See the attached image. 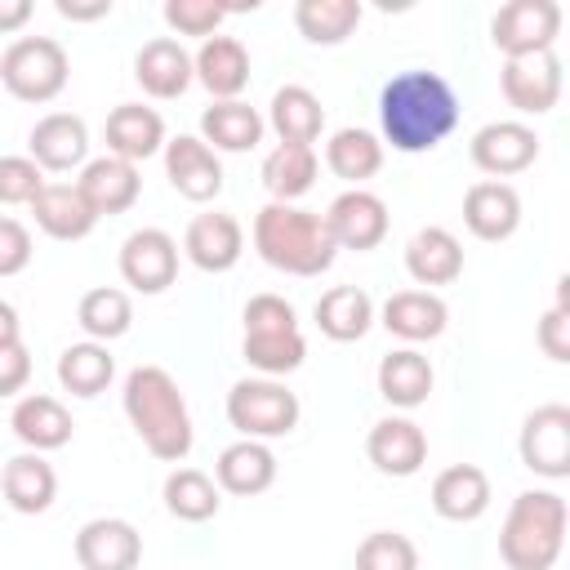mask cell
Here are the masks:
<instances>
[{
	"label": "cell",
	"instance_id": "33",
	"mask_svg": "<svg viewBox=\"0 0 570 570\" xmlns=\"http://www.w3.org/2000/svg\"><path fill=\"white\" fill-rule=\"evenodd\" d=\"M316 330L325 334V338H334V343H356V338H365L370 334V325H374V298L365 294V289H356V285H334V289H325L321 298H316Z\"/></svg>",
	"mask_w": 570,
	"mask_h": 570
},
{
	"label": "cell",
	"instance_id": "4",
	"mask_svg": "<svg viewBox=\"0 0 570 570\" xmlns=\"http://www.w3.org/2000/svg\"><path fill=\"white\" fill-rule=\"evenodd\" d=\"M566 548V499L557 490H521L499 530L508 570H552Z\"/></svg>",
	"mask_w": 570,
	"mask_h": 570
},
{
	"label": "cell",
	"instance_id": "46",
	"mask_svg": "<svg viewBox=\"0 0 570 570\" xmlns=\"http://www.w3.org/2000/svg\"><path fill=\"white\" fill-rule=\"evenodd\" d=\"M539 347L552 361H570V307H548L539 321Z\"/></svg>",
	"mask_w": 570,
	"mask_h": 570
},
{
	"label": "cell",
	"instance_id": "30",
	"mask_svg": "<svg viewBox=\"0 0 570 570\" xmlns=\"http://www.w3.org/2000/svg\"><path fill=\"white\" fill-rule=\"evenodd\" d=\"M267 125L281 142H294V147H312L325 129V107L321 98L307 89V85H281L272 94V107H267Z\"/></svg>",
	"mask_w": 570,
	"mask_h": 570
},
{
	"label": "cell",
	"instance_id": "47",
	"mask_svg": "<svg viewBox=\"0 0 570 570\" xmlns=\"http://www.w3.org/2000/svg\"><path fill=\"white\" fill-rule=\"evenodd\" d=\"M31 379V352L22 343L0 347V396H18Z\"/></svg>",
	"mask_w": 570,
	"mask_h": 570
},
{
	"label": "cell",
	"instance_id": "12",
	"mask_svg": "<svg viewBox=\"0 0 570 570\" xmlns=\"http://www.w3.org/2000/svg\"><path fill=\"white\" fill-rule=\"evenodd\" d=\"M472 165L490 178H512L539 160V134L521 120H490L472 134Z\"/></svg>",
	"mask_w": 570,
	"mask_h": 570
},
{
	"label": "cell",
	"instance_id": "43",
	"mask_svg": "<svg viewBox=\"0 0 570 570\" xmlns=\"http://www.w3.org/2000/svg\"><path fill=\"white\" fill-rule=\"evenodd\" d=\"M45 187V169L31 156H0V205H31Z\"/></svg>",
	"mask_w": 570,
	"mask_h": 570
},
{
	"label": "cell",
	"instance_id": "34",
	"mask_svg": "<svg viewBox=\"0 0 570 570\" xmlns=\"http://www.w3.org/2000/svg\"><path fill=\"white\" fill-rule=\"evenodd\" d=\"M111 379H116V356L107 352V343L85 338V343L62 347V356H58V383H62V392L89 401V396H98Z\"/></svg>",
	"mask_w": 570,
	"mask_h": 570
},
{
	"label": "cell",
	"instance_id": "41",
	"mask_svg": "<svg viewBox=\"0 0 570 570\" xmlns=\"http://www.w3.org/2000/svg\"><path fill=\"white\" fill-rule=\"evenodd\" d=\"M356 570H419V548L401 530H374L356 548Z\"/></svg>",
	"mask_w": 570,
	"mask_h": 570
},
{
	"label": "cell",
	"instance_id": "45",
	"mask_svg": "<svg viewBox=\"0 0 570 570\" xmlns=\"http://www.w3.org/2000/svg\"><path fill=\"white\" fill-rule=\"evenodd\" d=\"M31 263V232L0 214V276H18Z\"/></svg>",
	"mask_w": 570,
	"mask_h": 570
},
{
	"label": "cell",
	"instance_id": "29",
	"mask_svg": "<svg viewBox=\"0 0 570 570\" xmlns=\"http://www.w3.org/2000/svg\"><path fill=\"white\" fill-rule=\"evenodd\" d=\"M432 508L445 521H476L490 508V476L476 463H450L432 481Z\"/></svg>",
	"mask_w": 570,
	"mask_h": 570
},
{
	"label": "cell",
	"instance_id": "3",
	"mask_svg": "<svg viewBox=\"0 0 570 570\" xmlns=\"http://www.w3.org/2000/svg\"><path fill=\"white\" fill-rule=\"evenodd\" d=\"M254 249L267 267H276L285 276H321L338 254L321 214L281 205V200H272L254 214Z\"/></svg>",
	"mask_w": 570,
	"mask_h": 570
},
{
	"label": "cell",
	"instance_id": "13",
	"mask_svg": "<svg viewBox=\"0 0 570 570\" xmlns=\"http://www.w3.org/2000/svg\"><path fill=\"white\" fill-rule=\"evenodd\" d=\"M165 178L183 200L205 205L223 191V160L196 134H178V138H165Z\"/></svg>",
	"mask_w": 570,
	"mask_h": 570
},
{
	"label": "cell",
	"instance_id": "16",
	"mask_svg": "<svg viewBox=\"0 0 570 570\" xmlns=\"http://www.w3.org/2000/svg\"><path fill=\"white\" fill-rule=\"evenodd\" d=\"M183 254L191 258V267L200 272H232L245 254V232L236 223V214H223V209H209V214H196L187 223V236H183Z\"/></svg>",
	"mask_w": 570,
	"mask_h": 570
},
{
	"label": "cell",
	"instance_id": "15",
	"mask_svg": "<svg viewBox=\"0 0 570 570\" xmlns=\"http://www.w3.org/2000/svg\"><path fill=\"white\" fill-rule=\"evenodd\" d=\"M27 156L45 174H67L89 160V125L71 111H49L27 134Z\"/></svg>",
	"mask_w": 570,
	"mask_h": 570
},
{
	"label": "cell",
	"instance_id": "20",
	"mask_svg": "<svg viewBox=\"0 0 570 570\" xmlns=\"http://www.w3.org/2000/svg\"><path fill=\"white\" fill-rule=\"evenodd\" d=\"M191 76L214 94V102H232L249 85V49L236 36H209L191 53Z\"/></svg>",
	"mask_w": 570,
	"mask_h": 570
},
{
	"label": "cell",
	"instance_id": "18",
	"mask_svg": "<svg viewBox=\"0 0 570 570\" xmlns=\"http://www.w3.org/2000/svg\"><path fill=\"white\" fill-rule=\"evenodd\" d=\"M463 223L476 240H508L517 227H521V196L512 183H499V178H481L468 187L463 196Z\"/></svg>",
	"mask_w": 570,
	"mask_h": 570
},
{
	"label": "cell",
	"instance_id": "11",
	"mask_svg": "<svg viewBox=\"0 0 570 570\" xmlns=\"http://www.w3.org/2000/svg\"><path fill=\"white\" fill-rule=\"evenodd\" d=\"M321 218H325V227H330V240H334L338 249H356V254L383 245L387 223H392V218H387V205H383L374 191H365V187L338 191Z\"/></svg>",
	"mask_w": 570,
	"mask_h": 570
},
{
	"label": "cell",
	"instance_id": "37",
	"mask_svg": "<svg viewBox=\"0 0 570 570\" xmlns=\"http://www.w3.org/2000/svg\"><path fill=\"white\" fill-rule=\"evenodd\" d=\"M160 494H165L169 517L191 521V525L218 517V508H223V490H218L214 476L200 472V468H174V472L165 476V490H160Z\"/></svg>",
	"mask_w": 570,
	"mask_h": 570
},
{
	"label": "cell",
	"instance_id": "6",
	"mask_svg": "<svg viewBox=\"0 0 570 570\" xmlns=\"http://www.w3.org/2000/svg\"><path fill=\"white\" fill-rule=\"evenodd\" d=\"M298 396L281 379H240L227 392V423L245 441H276L298 428Z\"/></svg>",
	"mask_w": 570,
	"mask_h": 570
},
{
	"label": "cell",
	"instance_id": "2",
	"mask_svg": "<svg viewBox=\"0 0 570 570\" xmlns=\"http://www.w3.org/2000/svg\"><path fill=\"white\" fill-rule=\"evenodd\" d=\"M120 401H125V414H129L138 441L156 459L183 463L191 454V441H196L191 414H187V401H183V392H178V383H174L169 370H160V365L129 370Z\"/></svg>",
	"mask_w": 570,
	"mask_h": 570
},
{
	"label": "cell",
	"instance_id": "48",
	"mask_svg": "<svg viewBox=\"0 0 570 570\" xmlns=\"http://www.w3.org/2000/svg\"><path fill=\"white\" fill-rule=\"evenodd\" d=\"M62 18H71V22H94V18H107L111 13V0H94V4H80V0H58L53 4Z\"/></svg>",
	"mask_w": 570,
	"mask_h": 570
},
{
	"label": "cell",
	"instance_id": "25",
	"mask_svg": "<svg viewBox=\"0 0 570 570\" xmlns=\"http://www.w3.org/2000/svg\"><path fill=\"white\" fill-rule=\"evenodd\" d=\"M383 330L405 338V343H428L436 334H445V321H450V307L441 294L432 289H396L387 303H383Z\"/></svg>",
	"mask_w": 570,
	"mask_h": 570
},
{
	"label": "cell",
	"instance_id": "9",
	"mask_svg": "<svg viewBox=\"0 0 570 570\" xmlns=\"http://www.w3.org/2000/svg\"><path fill=\"white\" fill-rule=\"evenodd\" d=\"M120 276L138 294H165L178 281V240L160 227H138L120 245Z\"/></svg>",
	"mask_w": 570,
	"mask_h": 570
},
{
	"label": "cell",
	"instance_id": "36",
	"mask_svg": "<svg viewBox=\"0 0 570 570\" xmlns=\"http://www.w3.org/2000/svg\"><path fill=\"white\" fill-rule=\"evenodd\" d=\"M316 169H321V160H316V151H312V147L281 142V147H276V151H267V160H263V187L272 191V200L294 205L298 196H307V191H312Z\"/></svg>",
	"mask_w": 570,
	"mask_h": 570
},
{
	"label": "cell",
	"instance_id": "10",
	"mask_svg": "<svg viewBox=\"0 0 570 570\" xmlns=\"http://www.w3.org/2000/svg\"><path fill=\"white\" fill-rule=\"evenodd\" d=\"M499 89H503L508 107H517L521 116H548L561 98V58H557V49L530 53V58H503Z\"/></svg>",
	"mask_w": 570,
	"mask_h": 570
},
{
	"label": "cell",
	"instance_id": "23",
	"mask_svg": "<svg viewBox=\"0 0 570 570\" xmlns=\"http://www.w3.org/2000/svg\"><path fill=\"white\" fill-rule=\"evenodd\" d=\"M134 80L142 85V94L151 98H178L187 94V85L196 80L191 76V53L174 40V36H156L147 40L138 53H134Z\"/></svg>",
	"mask_w": 570,
	"mask_h": 570
},
{
	"label": "cell",
	"instance_id": "8",
	"mask_svg": "<svg viewBox=\"0 0 570 570\" xmlns=\"http://www.w3.org/2000/svg\"><path fill=\"white\" fill-rule=\"evenodd\" d=\"M521 463L534 476L561 481L570 476V410L566 405H539L525 414L521 436H517Z\"/></svg>",
	"mask_w": 570,
	"mask_h": 570
},
{
	"label": "cell",
	"instance_id": "19",
	"mask_svg": "<svg viewBox=\"0 0 570 570\" xmlns=\"http://www.w3.org/2000/svg\"><path fill=\"white\" fill-rule=\"evenodd\" d=\"M365 454L383 476H414L428 463V436L414 419H379L365 436Z\"/></svg>",
	"mask_w": 570,
	"mask_h": 570
},
{
	"label": "cell",
	"instance_id": "39",
	"mask_svg": "<svg viewBox=\"0 0 570 570\" xmlns=\"http://www.w3.org/2000/svg\"><path fill=\"white\" fill-rule=\"evenodd\" d=\"M76 321H80V330H85L94 343H111V338L129 334V325H134V303H129L125 289L98 285V289H89V294L80 298Z\"/></svg>",
	"mask_w": 570,
	"mask_h": 570
},
{
	"label": "cell",
	"instance_id": "32",
	"mask_svg": "<svg viewBox=\"0 0 570 570\" xmlns=\"http://www.w3.org/2000/svg\"><path fill=\"white\" fill-rule=\"evenodd\" d=\"M263 129H267V120L240 98L214 102L200 111V142L214 151H254L263 142Z\"/></svg>",
	"mask_w": 570,
	"mask_h": 570
},
{
	"label": "cell",
	"instance_id": "27",
	"mask_svg": "<svg viewBox=\"0 0 570 570\" xmlns=\"http://www.w3.org/2000/svg\"><path fill=\"white\" fill-rule=\"evenodd\" d=\"M0 490H4V503L22 517H36V512H49V503L58 499V472L45 454L27 450V454H13L0 472Z\"/></svg>",
	"mask_w": 570,
	"mask_h": 570
},
{
	"label": "cell",
	"instance_id": "21",
	"mask_svg": "<svg viewBox=\"0 0 570 570\" xmlns=\"http://www.w3.org/2000/svg\"><path fill=\"white\" fill-rule=\"evenodd\" d=\"M102 138H107V156H120L129 165L165 151V120L156 107H142V102H120L111 107L107 125H102Z\"/></svg>",
	"mask_w": 570,
	"mask_h": 570
},
{
	"label": "cell",
	"instance_id": "1",
	"mask_svg": "<svg viewBox=\"0 0 570 570\" xmlns=\"http://www.w3.org/2000/svg\"><path fill=\"white\" fill-rule=\"evenodd\" d=\"M459 125V94L445 76L410 67L379 89V129L392 151L419 156L441 147Z\"/></svg>",
	"mask_w": 570,
	"mask_h": 570
},
{
	"label": "cell",
	"instance_id": "17",
	"mask_svg": "<svg viewBox=\"0 0 570 570\" xmlns=\"http://www.w3.org/2000/svg\"><path fill=\"white\" fill-rule=\"evenodd\" d=\"M76 187H80V196L89 200V209L98 218H111V214L134 209V200L142 191V178H138V165H129L120 156H94V160L80 165Z\"/></svg>",
	"mask_w": 570,
	"mask_h": 570
},
{
	"label": "cell",
	"instance_id": "50",
	"mask_svg": "<svg viewBox=\"0 0 570 570\" xmlns=\"http://www.w3.org/2000/svg\"><path fill=\"white\" fill-rule=\"evenodd\" d=\"M9 343H22V321H18L13 303L0 298V347H9Z\"/></svg>",
	"mask_w": 570,
	"mask_h": 570
},
{
	"label": "cell",
	"instance_id": "35",
	"mask_svg": "<svg viewBox=\"0 0 570 570\" xmlns=\"http://www.w3.org/2000/svg\"><path fill=\"white\" fill-rule=\"evenodd\" d=\"M361 0H298L294 27L307 45H343L361 27Z\"/></svg>",
	"mask_w": 570,
	"mask_h": 570
},
{
	"label": "cell",
	"instance_id": "38",
	"mask_svg": "<svg viewBox=\"0 0 570 570\" xmlns=\"http://www.w3.org/2000/svg\"><path fill=\"white\" fill-rule=\"evenodd\" d=\"M325 165L343 178V183H352V187H361L365 178H374L379 169H383V142L370 134V129H338V134H330V142H325Z\"/></svg>",
	"mask_w": 570,
	"mask_h": 570
},
{
	"label": "cell",
	"instance_id": "44",
	"mask_svg": "<svg viewBox=\"0 0 570 570\" xmlns=\"http://www.w3.org/2000/svg\"><path fill=\"white\" fill-rule=\"evenodd\" d=\"M298 316L281 294H254L245 303V334H294Z\"/></svg>",
	"mask_w": 570,
	"mask_h": 570
},
{
	"label": "cell",
	"instance_id": "28",
	"mask_svg": "<svg viewBox=\"0 0 570 570\" xmlns=\"http://www.w3.org/2000/svg\"><path fill=\"white\" fill-rule=\"evenodd\" d=\"M405 272L419 285H454L463 276V245L445 227H419L405 245Z\"/></svg>",
	"mask_w": 570,
	"mask_h": 570
},
{
	"label": "cell",
	"instance_id": "7",
	"mask_svg": "<svg viewBox=\"0 0 570 570\" xmlns=\"http://www.w3.org/2000/svg\"><path fill=\"white\" fill-rule=\"evenodd\" d=\"M561 36V4L557 0H508L490 18V40L503 58L548 53Z\"/></svg>",
	"mask_w": 570,
	"mask_h": 570
},
{
	"label": "cell",
	"instance_id": "42",
	"mask_svg": "<svg viewBox=\"0 0 570 570\" xmlns=\"http://www.w3.org/2000/svg\"><path fill=\"white\" fill-rule=\"evenodd\" d=\"M223 18H227V4H214V0H165V22L178 36H205L209 40Z\"/></svg>",
	"mask_w": 570,
	"mask_h": 570
},
{
	"label": "cell",
	"instance_id": "31",
	"mask_svg": "<svg viewBox=\"0 0 570 570\" xmlns=\"http://www.w3.org/2000/svg\"><path fill=\"white\" fill-rule=\"evenodd\" d=\"M432 383H436L432 361L423 352H414V347H396V352H387L379 361V396L387 405H396V410L423 405L432 396Z\"/></svg>",
	"mask_w": 570,
	"mask_h": 570
},
{
	"label": "cell",
	"instance_id": "26",
	"mask_svg": "<svg viewBox=\"0 0 570 570\" xmlns=\"http://www.w3.org/2000/svg\"><path fill=\"white\" fill-rule=\"evenodd\" d=\"M276 481V454L267 441H232L218 463H214V485L236 494V499H249V494H263L267 485Z\"/></svg>",
	"mask_w": 570,
	"mask_h": 570
},
{
	"label": "cell",
	"instance_id": "40",
	"mask_svg": "<svg viewBox=\"0 0 570 570\" xmlns=\"http://www.w3.org/2000/svg\"><path fill=\"white\" fill-rule=\"evenodd\" d=\"M240 352L263 379H281V374H294L307 361V338L298 330L294 334H245Z\"/></svg>",
	"mask_w": 570,
	"mask_h": 570
},
{
	"label": "cell",
	"instance_id": "14",
	"mask_svg": "<svg viewBox=\"0 0 570 570\" xmlns=\"http://www.w3.org/2000/svg\"><path fill=\"white\" fill-rule=\"evenodd\" d=\"M76 561L80 570H138L142 534L125 517H94L76 530Z\"/></svg>",
	"mask_w": 570,
	"mask_h": 570
},
{
	"label": "cell",
	"instance_id": "49",
	"mask_svg": "<svg viewBox=\"0 0 570 570\" xmlns=\"http://www.w3.org/2000/svg\"><path fill=\"white\" fill-rule=\"evenodd\" d=\"M31 18V0H0V36L22 31Z\"/></svg>",
	"mask_w": 570,
	"mask_h": 570
},
{
	"label": "cell",
	"instance_id": "22",
	"mask_svg": "<svg viewBox=\"0 0 570 570\" xmlns=\"http://www.w3.org/2000/svg\"><path fill=\"white\" fill-rule=\"evenodd\" d=\"M9 428H13V436H18L27 450H36V454L62 450V445L71 441V432H76L67 405H62L58 396H49V392H27V396H18V405H13V414H9Z\"/></svg>",
	"mask_w": 570,
	"mask_h": 570
},
{
	"label": "cell",
	"instance_id": "24",
	"mask_svg": "<svg viewBox=\"0 0 570 570\" xmlns=\"http://www.w3.org/2000/svg\"><path fill=\"white\" fill-rule=\"evenodd\" d=\"M31 214H36V227L53 240H85L98 227V214L89 209L76 183H45L31 200Z\"/></svg>",
	"mask_w": 570,
	"mask_h": 570
},
{
	"label": "cell",
	"instance_id": "5",
	"mask_svg": "<svg viewBox=\"0 0 570 570\" xmlns=\"http://www.w3.org/2000/svg\"><path fill=\"white\" fill-rule=\"evenodd\" d=\"M71 62L53 36H18L0 53V80L18 102H53L67 89Z\"/></svg>",
	"mask_w": 570,
	"mask_h": 570
}]
</instances>
